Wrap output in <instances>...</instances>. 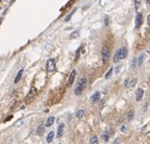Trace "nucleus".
<instances>
[{"label": "nucleus", "instance_id": "20", "mask_svg": "<svg viewBox=\"0 0 150 144\" xmlns=\"http://www.w3.org/2000/svg\"><path fill=\"white\" fill-rule=\"evenodd\" d=\"M112 72H113V67H112V68H110V70L108 71V73L106 74V79H108V78H110V76L112 75Z\"/></svg>", "mask_w": 150, "mask_h": 144}, {"label": "nucleus", "instance_id": "15", "mask_svg": "<svg viewBox=\"0 0 150 144\" xmlns=\"http://www.w3.org/2000/svg\"><path fill=\"white\" fill-rule=\"evenodd\" d=\"M53 138H54V132L51 131V132L48 134V136H47V142H48V143H51V142L53 141Z\"/></svg>", "mask_w": 150, "mask_h": 144}, {"label": "nucleus", "instance_id": "28", "mask_svg": "<svg viewBox=\"0 0 150 144\" xmlns=\"http://www.w3.org/2000/svg\"><path fill=\"white\" fill-rule=\"evenodd\" d=\"M108 25H109V17L106 16L105 17V26H108Z\"/></svg>", "mask_w": 150, "mask_h": 144}, {"label": "nucleus", "instance_id": "8", "mask_svg": "<svg viewBox=\"0 0 150 144\" xmlns=\"http://www.w3.org/2000/svg\"><path fill=\"white\" fill-rule=\"evenodd\" d=\"M63 130H64V124H60L58 127V131H57V138H61L63 135Z\"/></svg>", "mask_w": 150, "mask_h": 144}, {"label": "nucleus", "instance_id": "11", "mask_svg": "<svg viewBox=\"0 0 150 144\" xmlns=\"http://www.w3.org/2000/svg\"><path fill=\"white\" fill-rule=\"evenodd\" d=\"M22 73H23V70H22V69L18 71V73H17V75H16V77L14 78V83H17V82H19V80L21 79V76H22Z\"/></svg>", "mask_w": 150, "mask_h": 144}, {"label": "nucleus", "instance_id": "4", "mask_svg": "<svg viewBox=\"0 0 150 144\" xmlns=\"http://www.w3.org/2000/svg\"><path fill=\"white\" fill-rule=\"evenodd\" d=\"M56 70V61L55 59H49L47 61V71L54 72Z\"/></svg>", "mask_w": 150, "mask_h": 144}, {"label": "nucleus", "instance_id": "3", "mask_svg": "<svg viewBox=\"0 0 150 144\" xmlns=\"http://www.w3.org/2000/svg\"><path fill=\"white\" fill-rule=\"evenodd\" d=\"M110 55H111L110 49H109L108 47H104V48L102 49V59H103V63H104V64H106V63L109 61Z\"/></svg>", "mask_w": 150, "mask_h": 144}, {"label": "nucleus", "instance_id": "18", "mask_svg": "<svg viewBox=\"0 0 150 144\" xmlns=\"http://www.w3.org/2000/svg\"><path fill=\"white\" fill-rule=\"evenodd\" d=\"M90 144H98V139H97V136H92L90 138Z\"/></svg>", "mask_w": 150, "mask_h": 144}, {"label": "nucleus", "instance_id": "2", "mask_svg": "<svg viewBox=\"0 0 150 144\" xmlns=\"http://www.w3.org/2000/svg\"><path fill=\"white\" fill-rule=\"evenodd\" d=\"M85 87H86V79H85L84 77H82V78L78 81L76 87H75V91H74L75 94H76V95H80V94L83 92V90L85 89Z\"/></svg>", "mask_w": 150, "mask_h": 144}, {"label": "nucleus", "instance_id": "29", "mask_svg": "<svg viewBox=\"0 0 150 144\" xmlns=\"http://www.w3.org/2000/svg\"><path fill=\"white\" fill-rule=\"evenodd\" d=\"M120 70H121V65H118V66L116 67V72H117V73H119Z\"/></svg>", "mask_w": 150, "mask_h": 144}, {"label": "nucleus", "instance_id": "16", "mask_svg": "<svg viewBox=\"0 0 150 144\" xmlns=\"http://www.w3.org/2000/svg\"><path fill=\"white\" fill-rule=\"evenodd\" d=\"M144 61V54H141L138 58H137V63H138V66H141L142 63Z\"/></svg>", "mask_w": 150, "mask_h": 144}, {"label": "nucleus", "instance_id": "31", "mask_svg": "<svg viewBox=\"0 0 150 144\" xmlns=\"http://www.w3.org/2000/svg\"><path fill=\"white\" fill-rule=\"evenodd\" d=\"M147 3H148V4L150 3V0H147Z\"/></svg>", "mask_w": 150, "mask_h": 144}, {"label": "nucleus", "instance_id": "30", "mask_svg": "<svg viewBox=\"0 0 150 144\" xmlns=\"http://www.w3.org/2000/svg\"><path fill=\"white\" fill-rule=\"evenodd\" d=\"M126 129H127L126 125H123V126L121 127V130H122V132H125V131H126Z\"/></svg>", "mask_w": 150, "mask_h": 144}, {"label": "nucleus", "instance_id": "19", "mask_svg": "<svg viewBox=\"0 0 150 144\" xmlns=\"http://www.w3.org/2000/svg\"><path fill=\"white\" fill-rule=\"evenodd\" d=\"M127 118H128V120H129V121H132V119L134 118V111H130V112L128 113Z\"/></svg>", "mask_w": 150, "mask_h": 144}, {"label": "nucleus", "instance_id": "23", "mask_svg": "<svg viewBox=\"0 0 150 144\" xmlns=\"http://www.w3.org/2000/svg\"><path fill=\"white\" fill-rule=\"evenodd\" d=\"M139 4H140V0H135V7H136V9L139 8Z\"/></svg>", "mask_w": 150, "mask_h": 144}, {"label": "nucleus", "instance_id": "22", "mask_svg": "<svg viewBox=\"0 0 150 144\" xmlns=\"http://www.w3.org/2000/svg\"><path fill=\"white\" fill-rule=\"evenodd\" d=\"M136 62H137V59H133V60H132V66H131L132 69L136 68Z\"/></svg>", "mask_w": 150, "mask_h": 144}, {"label": "nucleus", "instance_id": "17", "mask_svg": "<svg viewBox=\"0 0 150 144\" xmlns=\"http://www.w3.org/2000/svg\"><path fill=\"white\" fill-rule=\"evenodd\" d=\"M102 139H103L105 142H108L109 139H110V135H109V133H108V132L103 133V134H102Z\"/></svg>", "mask_w": 150, "mask_h": 144}, {"label": "nucleus", "instance_id": "21", "mask_svg": "<svg viewBox=\"0 0 150 144\" xmlns=\"http://www.w3.org/2000/svg\"><path fill=\"white\" fill-rule=\"evenodd\" d=\"M80 51H81V47L77 49V52H76V55H75V59H76V60H77V59L79 58V56H80Z\"/></svg>", "mask_w": 150, "mask_h": 144}, {"label": "nucleus", "instance_id": "7", "mask_svg": "<svg viewBox=\"0 0 150 144\" xmlns=\"http://www.w3.org/2000/svg\"><path fill=\"white\" fill-rule=\"evenodd\" d=\"M75 75H76V70H72V72L70 73V76H69V80H68V85L71 86L74 82V79H75Z\"/></svg>", "mask_w": 150, "mask_h": 144}, {"label": "nucleus", "instance_id": "25", "mask_svg": "<svg viewBox=\"0 0 150 144\" xmlns=\"http://www.w3.org/2000/svg\"><path fill=\"white\" fill-rule=\"evenodd\" d=\"M124 86H125V87H128V86H129V79H128V78L125 80V82H124Z\"/></svg>", "mask_w": 150, "mask_h": 144}, {"label": "nucleus", "instance_id": "9", "mask_svg": "<svg viewBox=\"0 0 150 144\" xmlns=\"http://www.w3.org/2000/svg\"><path fill=\"white\" fill-rule=\"evenodd\" d=\"M99 97H101V93H99L98 91H95V92L91 95V102H92V103L97 102V101L99 100Z\"/></svg>", "mask_w": 150, "mask_h": 144}, {"label": "nucleus", "instance_id": "10", "mask_svg": "<svg viewBox=\"0 0 150 144\" xmlns=\"http://www.w3.org/2000/svg\"><path fill=\"white\" fill-rule=\"evenodd\" d=\"M54 122H55V118L54 117H49L48 119H47V121H46V127H50V126H52L53 124H54Z\"/></svg>", "mask_w": 150, "mask_h": 144}, {"label": "nucleus", "instance_id": "6", "mask_svg": "<svg viewBox=\"0 0 150 144\" xmlns=\"http://www.w3.org/2000/svg\"><path fill=\"white\" fill-rule=\"evenodd\" d=\"M143 95H144V89L143 88H138L137 90H136V101H138V102H140L141 100H142V98H143Z\"/></svg>", "mask_w": 150, "mask_h": 144}, {"label": "nucleus", "instance_id": "13", "mask_svg": "<svg viewBox=\"0 0 150 144\" xmlns=\"http://www.w3.org/2000/svg\"><path fill=\"white\" fill-rule=\"evenodd\" d=\"M44 132H45V126H44V125L39 126L38 129H37V134H38V135H43Z\"/></svg>", "mask_w": 150, "mask_h": 144}, {"label": "nucleus", "instance_id": "5", "mask_svg": "<svg viewBox=\"0 0 150 144\" xmlns=\"http://www.w3.org/2000/svg\"><path fill=\"white\" fill-rule=\"evenodd\" d=\"M142 22H143V14H142L141 12H137L136 18H135V26H136V29H139V28L142 26Z\"/></svg>", "mask_w": 150, "mask_h": 144}, {"label": "nucleus", "instance_id": "24", "mask_svg": "<svg viewBox=\"0 0 150 144\" xmlns=\"http://www.w3.org/2000/svg\"><path fill=\"white\" fill-rule=\"evenodd\" d=\"M74 12H75V10H73V11H72V12H71V13H70V14H69V15H68L67 17H66V19H65V20H66V21H68V20H69V19L71 18V16L73 15V13H74Z\"/></svg>", "mask_w": 150, "mask_h": 144}, {"label": "nucleus", "instance_id": "14", "mask_svg": "<svg viewBox=\"0 0 150 144\" xmlns=\"http://www.w3.org/2000/svg\"><path fill=\"white\" fill-rule=\"evenodd\" d=\"M75 116H76L77 119H81V118H83V116H84V111H83V110H79V111H77L76 114H75Z\"/></svg>", "mask_w": 150, "mask_h": 144}, {"label": "nucleus", "instance_id": "26", "mask_svg": "<svg viewBox=\"0 0 150 144\" xmlns=\"http://www.w3.org/2000/svg\"><path fill=\"white\" fill-rule=\"evenodd\" d=\"M137 80H138L137 78H134V79L132 80V82H131V86H134V85L136 84V82H137Z\"/></svg>", "mask_w": 150, "mask_h": 144}, {"label": "nucleus", "instance_id": "12", "mask_svg": "<svg viewBox=\"0 0 150 144\" xmlns=\"http://www.w3.org/2000/svg\"><path fill=\"white\" fill-rule=\"evenodd\" d=\"M36 93H37V90H36V88H35V87L31 88L30 92H29V93H28V95H27V99H31L32 97H35V95H36Z\"/></svg>", "mask_w": 150, "mask_h": 144}, {"label": "nucleus", "instance_id": "1", "mask_svg": "<svg viewBox=\"0 0 150 144\" xmlns=\"http://www.w3.org/2000/svg\"><path fill=\"white\" fill-rule=\"evenodd\" d=\"M127 55H128V49H127L126 47L120 48V49L117 51V53L115 54V56H114V62L117 63V62H119V61L125 59V58L127 57Z\"/></svg>", "mask_w": 150, "mask_h": 144}, {"label": "nucleus", "instance_id": "27", "mask_svg": "<svg viewBox=\"0 0 150 144\" xmlns=\"http://www.w3.org/2000/svg\"><path fill=\"white\" fill-rule=\"evenodd\" d=\"M147 23H148V27L150 30V14H148V16H147Z\"/></svg>", "mask_w": 150, "mask_h": 144}]
</instances>
